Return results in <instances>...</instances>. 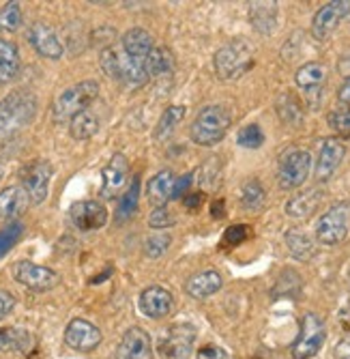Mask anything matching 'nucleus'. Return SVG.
I'll return each mask as SVG.
<instances>
[{
    "label": "nucleus",
    "instance_id": "f257e3e1",
    "mask_svg": "<svg viewBox=\"0 0 350 359\" xmlns=\"http://www.w3.org/2000/svg\"><path fill=\"white\" fill-rule=\"evenodd\" d=\"M37 116V97L30 90H11L0 100V132L13 134Z\"/></svg>",
    "mask_w": 350,
    "mask_h": 359
},
{
    "label": "nucleus",
    "instance_id": "f03ea898",
    "mask_svg": "<svg viewBox=\"0 0 350 359\" xmlns=\"http://www.w3.org/2000/svg\"><path fill=\"white\" fill-rule=\"evenodd\" d=\"M102 69L108 78L127 86H142L148 80L146 60H136L127 56L122 50H116L114 46L102 50Z\"/></svg>",
    "mask_w": 350,
    "mask_h": 359
},
{
    "label": "nucleus",
    "instance_id": "7ed1b4c3",
    "mask_svg": "<svg viewBox=\"0 0 350 359\" xmlns=\"http://www.w3.org/2000/svg\"><path fill=\"white\" fill-rule=\"evenodd\" d=\"M97 95H99V84L94 80H84L69 86L56 97V102L52 106V118L56 123H67V121L71 123L74 116L88 110V106L97 100Z\"/></svg>",
    "mask_w": 350,
    "mask_h": 359
},
{
    "label": "nucleus",
    "instance_id": "20e7f679",
    "mask_svg": "<svg viewBox=\"0 0 350 359\" xmlns=\"http://www.w3.org/2000/svg\"><path fill=\"white\" fill-rule=\"evenodd\" d=\"M230 112L224 106H206L198 112V116L192 123V140L200 147H213L226 138L230 129Z\"/></svg>",
    "mask_w": 350,
    "mask_h": 359
},
{
    "label": "nucleus",
    "instance_id": "39448f33",
    "mask_svg": "<svg viewBox=\"0 0 350 359\" xmlns=\"http://www.w3.org/2000/svg\"><path fill=\"white\" fill-rule=\"evenodd\" d=\"M213 67L219 80H237L253 67V50L245 39H232L217 50Z\"/></svg>",
    "mask_w": 350,
    "mask_h": 359
},
{
    "label": "nucleus",
    "instance_id": "423d86ee",
    "mask_svg": "<svg viewBox=\"0 0 350 359\" xmlns=\"http://www.w3.org/2000/svg\"><path fill=\"white\" fill-rule=\"evenodd\" d=\"M325 340H327L325 320L314 312H307L301 320V332H299V338L295 340L290 353L295 359H312L323 348Z\"/></svg>",
    "mask_w": 350,
    "mask_h": 359
},
{
    "label": "nucleus",
    "instance_id": "0eeeda50",
    "mask_svg": "<svg viewBox=\"0 0 350 359\" xmlns=\"http://www.w3.org/2000/svg\"><path fill=\"white\" fill-rule=\"evenodd\" d=\"M196 342V327L189 323H176L159 338V357L162 359H189Z\"/></svg>",
    "mask_w": 350,
    "mask_h": 359
},
{
    "label": "nucleus",
    "instance_id": "6e6552de",
    "mask_svg": "<svg viewBox=\"0 0 350 359\" xmlns=\"http://www.w3.org/2000/svg\"><path fill=\"white\" fill-rule=\"evenodd\" d=\"M312 170V155L305 149H290L279 159L277 179L281 189H295L305 183Z\"/></svg>",
    "mask_w": 350,
    "mask_h": 359
},
{
    "label": "nucleus",
    "instance_id": "1a4fd4ad",
    "mask_svg": "<svg viewBox=\"0 0 350 359\" xmlns=\"http://www.w3.org/2000/svg\"><path fill=\"white\" fill-rule=\"evenodd\" d=\"M52 172H54V168L48 159H33L20 170L22 187L26 189L28 198L33 205H41L48 198Z\"/></svg>",
    "mask_w": 350,
    "mask_h": 359
},
{
    "label": "nucleus",
    "instance_id": "9d476101",
    "mask_svg": "<svg viewBox=\"0 0 350 359\" xmlns=\"http://www.w3.org/2000/svg\"><path fill=\"white\" fill-rule=\"evenodd\" d=\"M13 278L15 282H20L22 286L30 288V290H52L60 284V276L43 265H35L30 260H20V263L13 265Z\"/></svg>",
    "mask_w": 350,
    "mask_h": 359
},
{
    "label": "nucleus",
    "instance_id": "9b49d317",
    "mask_svg": "<svg viewBox=\"0 0 350 359\" xmlns=\"http://www.w3.org/2000/svg\"><path fill=\"white\" fill-rule=\"evenodd\" d=\"M69 219L80 233L99 231L108 222V209L99 201H80L69 209Z\"/></svg>",
    "mask_w": 350,
    "mask_h": 359
},
{
    "label": "nucleus",
    "instance_id": "f8f14e48",
    "mask_svg": "<svg viewBox=\"0 0 350 359\" xmlns=\"http://www.w3.org/2000/svg\"><path fill=\"white\" fill-rule=\"evenodd\" d=\"M348 235V213L344 207L329 209L316 224V239L323 245H337Z\"/></svg>",
    "mask_w": 350,
    "mask_h": 359
},
{
    "label": "nucleus",
    "instance_id": "ddd939ff",
    "mask_svg": "<svg viewBox=\"0 0 350 359\" xmlns=\"http://www.w3.org/2000/svg\"><path fill=\"white\" fill-rule=\"evenodd\" d=\"M348 0H335V3H327L316 11L312 20V35L318 41H325L331 37V32L340 26V22L348 15Z\"/></svg>",
    "mask_w": 350,
    "mask_h": 359
},
{
    "label": "nucleus",
    "instance_id": "4468645a",
    "mask_svg": "<svg viewBox=\"0 0 350 359\" xmlns=\"http://www.w3.org/2000/svg\"><path fill=\"white\" fill-rule=\"evenodd\" d=\"M28 43L35 48L37 54H41L43 58H50V60H58L62 56V52H65V48H62V41L60 37L56 35V30L43 22H35L30 24L28 32Z\"/></svg>",
    "mask_w": 350,
    "mask_h": 359
},
{
    "label": "nucleus",
    "instance_id": "2eb2a0df",
    "mask_svg": "<svg viewBox=\"0 0 350 359\" xmlns=\"http://www.w3.org/2000/svg\"><path fill=\"white\" fill-rule=\"evenodd\" d=\"M65 342L74 351L90 353L102 344V332L84 318H74L65 330Z\"/></svg>",
    "mask_w": 350,
    "mask_h": 359
},
{
    "label": "nucleus",
    "instance_id": "dca6fc26",
    "mask_svg": "<svg viewBox=\"0 0 350 359\" xmlns=\"http://www.w3.org/2000/svg\"><path fill=\"white\" fill-rule=\"evenodd\" d=\"M116 359H153L150 336L142 327H130L116 346Z\"/></svg>",
    "mask_w": 350,
    "mask_h": 359
},
{
    "label": "nucleus",
    "instance_id": "f3484780",
    "mask_svg": "<svg viewBox=\"0 0 350 359\" xmlns=\"http://www.w3.org/2000/svg\"><path fill=\"white\" fill-rule=\"evenodd\" d=\"M174 299L172 292L164 286H148L140 295V310L148 318H164L172 312Z\"/></svg>",
    "mask_w": 350,
    "mask_h": 359
},
{
    "label": "nucleus",
    "instance_id": "a211bd4d",
    "mask_svg": "<svg viewBox=\"0 0 350 359\" xmlns=\"http://www.w3.org/2000/svg\"><path fill=\"white\" fill-rule=\"evenodd\" d=\"M346 155V147L337 138H327L321 144V153H318L316 161V179L318 181H327L333 177V172L340 168L342 159Z\"/></svg>",
    "mask_w": 350,
    "mask_h": 359
},
{
    "label": "nucleus",
    "instance_id": "6ab92c4d",
    "mask_svg": "<svg viewBox=\"0 0 350 359\" xmlns=\"http://www.w3.org/2000/svg\"><path fill=\"white\" fill-rule=\"evenodd\" d=\"M127 175H130V164H127V157L122 153L112 155L110 164L104 168V185H102V196L104 198H114L120 191V187L127 183Z\"/></svg>",
    "mask_w": 350,
    "mask_h": 359
},
{
    "label": "nucleus",
    "instance_id": "aec40b11",
    "mask_svg": "<svg viewBox=\"0 0 350 359\" xmlns=\"http://www.w3.org/2000/svg\"><path fill=\"white\" fill-rule=\"evenodd\" d=\"M221 284H224L221 276L217 271H213V269H206V271L194 273L192 278L187 280L185 292L189 297H194V299H206V297L215 295V292L221 288Z\"/></svg>",
    "mask_w": 350,
    "mask_h": 359
},
{
    "label": "nucleus",
    "instance_id": "412c9836",
    "mask_svg": "<svg viewBox=\"0 0 350 359\" xmlns=\"http://www.w3.org/2000/svg\"><path fill=\"white\" fill-rule=\"evenodd\" d=\"M33 205L22 185H11L0 191V219H13Z\"/></svg>",
    "mask_w": 350,
    "mask_h": 359
},
{
    "label": "nucleus",
    "instance_id": "4be33fe9",
    "mask_svg": "<svg viewBox=\"0 0 350 359\" xmlns=\"http://www.w3.org/2000/svg\"><path fill=\"white\" fill-rule=\"evenodd\" d=\"M120 50L127 54V56H132L136 60H146L148 54L155 50L153 46V37L148 35V32L144 28H132V30H127L122 39H120Z\"/></svg>",
    "mask_w": 350,
    "mask_h": 359
},
{
    "label": "nucleus",
    "instance_id": "5701e85b",
    "mask_svg": "<svg viewBox=\"0 0 350 359\" xmlns=\"http://www.w3.org/2000/svg\"><path fill=\"white\" fill-rule=\"evenodd\" d=\"M174 185H176V177L172 170H162L157 172L146 187L148 201L155 203L157 207H166L168 201H174Z\"/></svg>",
    "mask_w": 350,
    "mask_h": 359
},
{
    "label": "nucleus",
    "instance_id": "b1692460",
    "mask_svg": "<svg viewBox=\"0 0 350 359\" xmlns=\"http://www.w3.org/2000/svg\"><path fill=\"white\" fill-rule=\"evenodd\" d=\"M295 82L307 95H318L327 82V67L323 62H305L303 67L297 69Z\"/></svg>",
    "mask_w": 350,
    "mask_h": 359
},
{
    "label": "nucleus",
    "instance_id": "393cba45",
    "mask_svg": "<svg viewBox=\"0 0 350 359\" xmlns=\"http://www.w3.org/2000/svg\"><path fill=\"white\" fill-rule=\"evenodd\" d=\"M323 203V191L321 189H307L299 196H293V198L286 203V215L288 217H309L312 213H316V209Z\"/></svg>",
    "mask_w": 350,
    "mask_h": 359
},
{
    "label": "nucleus",
    "instance_id": "a878e982",
    "mask_svg": "<svg viewBox=\"0 0 350 359\" xmlns=\"http://www.w3.org/2000/svg\"><path fill=\"white\" fill-rule=\"evenodd\" d=\"M249 22L258 32L269 35L277 24V5L275 3H253L249 7Z\"/></svg>",
    "mask_w": 350,
    "mask_h": 359
},
{
    "label": "nucleus",
    "instance_id": "bb28decb",
    "mask_svg": "<svg viewBox=\"0 0 350 359\" xmlns=\"http://www.w3.org/2000/svg\"><path fill=\"white\" fill-rule=\"evenodd\" d=\"M18 74H20V52H18V48L7 39H0V82H9Z\"/></svg>",
    "mask_w": 350,
    "mask_h": 359
},
{
    "label": "nucleus",
    "instance_id": "cd10ccee",
    "mask_svg": "<svg viewBox=\"0 0 350 359\" xmlns=\"http://www.w3.org/2000/svg\"><path fill=\"white\" fill-rule=\"evenodd\" d=\"M174 69V56L168 48H155L146 58L148 78H164L170 76Z\"/></svg>",
    "mask_w": 350,
    "mask_h": 359
},
{
    "label": "nucleus",
    "instance_id": "c85d7f7f",
    "mask_svg": "<svg viewBox=\"0 0 350 359\" xmlns=\"http://www.w3.org/2000/svg\"><path fill=\"white\" fill-rule=\"evenodd\" d=\"M185 114H187L185 106H170L155 127V140H168L176 132V127L183 123Z\"/></svg>",
    "mask_w": 350,
    "mask_h": 359
},
{
    "label": "nucleus",
    "instance_id": "c756f323",
    "mask_svg": "<svg viewBox=\"0 0 350 359\" xmlns=\"http://www.w3.org/2000/svg\"><path fill=\"white\" fill-rule=\"evenodd\" d=\"M97 132H99V118L94 116L90 110L80 112V114L74 116L71 123H69V134H71V138H76V140H90Z\"/></svg>",
    "mask_w": 350,
    "mask_h": 359
},
{
    "label": "nucleus",
    "instance_id": "7c9ffc66",
    "mask_svg": "<svg viewBox=\"0 0 350 359\" xmlns=\"http://www.w3.org/2000/svg\"><path fill=\"white\" fill-rule=\"evenodd\" d=\"M286 245H288V252L297 258V260H309L314 254H316V248H314V241L301 233V231H288L286 233Z\"/></svg>",
    "mask_w": 350,
    "mask_h": 359
},
{
    "label": "nucleus",
    "instance_id": "2f4dec72",
    "mask_svg": "<svg viewBox=\"0 0 350 359\" xmlns=\"http://www.w3.org/2000/svg\"><path fill=\"white\" fill-rule=\"evenodd\" d=\"M33 346V338H30L28 332L18 330V327H7L0 330V351H28Z\"/></svg>",
    "mask_w": 350,
    "mask_h": 359
},
{
    "label": "nucleus",
    "instance_id": "473e14b6",
    "mask_svg": "<svg viewBox=\"0 0 350 359\" xmlns=\"http://www.w3.org/2000/svg\"><path fill=\"white\" fill-rule=\"evenodd\" d=\"M241 205L247 211H258L265 205V187L260 185V181L249 179L243 189H241Z\"/></svg>",
    "mask_w": 350,
    "mask_h": 359
},
{
    "label": "nucleus",
    "instance_id": "72a5a7b5",
    "mask_svg": "<svg viewBox=\"0 0 350 359\" xmlns=\"http://www.w3.org/2000/svg\"><path fill=\"white\" fill-rule=\"evenodd\" d=\"M138 203H140V179L136 177L132 181L130 189L122 194V198L118 203V211H116L118 213V219L122 222L127 217H132L136 213V209H138Z\"/></svg>",
    "mask_w": 350,
    "mask_h": 359
},
{
    "label": "nucleus",
    "instance_id": "f704fd0d",
    "mask_svg": "<svg viewBox=\"0 0 350 359\" xmlns=\"http://www.w3.org/2000/svg\"><path fill=\"white\" fill-rule=\"evenodd\" d=\"M24 24L20 3H7L0 9V32H15Z\"/></svg>",
    "mask_w": 350,
    "mask_h": 359
},
{
    "label": "nucleus",
    "instance_id": "c9c22d12",
    "mask_svg": "<svg viewBox=\"0 0 350 359\" xmlns=\"http://www.w3.org/2000/svg\"><path fill=\"white\" fill-rule=\"evenodd\" d=\"M237 142L243 149H260L265 144V134L260 125H245L237 136Z\"/></svg>",
    "mask_w": 350,
    "mask_h": 359
},
{
    "label": "nucleus",
    "instance_id": "e433bc0d",
    "mask_svg": "<svg viewBox=\"0 0 350 359\" xmlns=\"http://www.w3.org/2000/svg\"><path fill=\"white\" fill-rule=\"evenodd\" d=\"M22 233H24V224L22 222H11L7 228L0 231V258H3L22 239Z\"/></svg>",
    "mask_w": 350,
    "mask_h": 359
},
{
    "label": "nucleus",
    "instance_id": "4c0bfd02",
    "mask_svg": "<svg viewBox=\"0 0 350 359\" xmlns=\"http://www.w3.org/2000/svg\"><path fill=\"white\" fill-rule=\"evenodd\" d=\"M170 243H172V237H170L168 233L153 235V237H148L146 243H144V254H146L148 258H159L162 254H166V250L170 248Z\"/></svg>",
    "mask_w": 350,
    "mask_h": 359
},
{
    "label": "nucleus",
    "instance_id": "58836bf2",
    "mask_svg": "<svg viewBox=\"0 0 350 359\" xmlns=\"http://www.w3.org/2000/svg\"><path fill=\"white\" fill-rule=\"evenodd\" d=\"M327 121L337 134L350 136V110L348 108H337V110L329 112Z\"/></svg>",
    "mask_w": 350,
    "mask_h": 359
},
{
    "label": "nucleus",
    "instance_id": "ea45409f",
    "mask_svg": "<svg viewBox=\"0 0 350 359\" xmlns=\"http://www.w3.org/2000/svg\"><path fill=\"white\" fill-rule=\"evenodd\" d=\"M174 215L168 207H157L150 215H148V226L150 228H157V231H164V228H170L174 226Z\"/></svg>",
    "mask_w": 350,
    "mask_h": 359
},
{
    "label": "nucleus",
    "instance_id": "a19ab883",
    "mask_svg": "<svg viewBox=\"0 0 350 359\" xmlns=\"http://www.w3.org/2000/svg\"><path fill=\"white\" fill-rule=\"evenodd\" d=\"M249 226H245V224H234V226H230L228 231H226V235H224V243L226 245H241L243 241H247V237H249Z\"/></svg>",
    "mask_w": 350,
    "mask_h": 359
},
{
    "label": "nucleus",
    "instance_id": "79ce46f5",
    "mask_svg": "<svg viewBox=\"0 0 350 359\" xmlns=\"http://www.w3.org/2000/svg\"><path fill=\"white\" fill-rule=\"evenodd\" d=\"M198 359H230L228 353L219 346H213V344H206L198 351Z\"/></svg>",
    "mask_w": 350,
    "mask_h": 359
},
{
    "label": "nucleus",
    "instance_id": "37998d69",
    "mask_svg": "<svg viewBox=\"0 0 350 359\" xmlns=\"http://www.w3.org/2000/svg\"><path fill=\"white\" fill-rule=\"evenodd\" d=\"M15 308V297L9 290H0V320H3Z\"/></svg>",
    "mask_w": 350,
    "mask_h": 359
},
{
    "label": "nucleus",
    "instance_id": "c03bdc74",
    "mask_svg": "<svg viewBox=\"0 0 350 359\" xmlns=\"http://www.w3.org/2000/svg\"><path fill=\"white\" fill-rule=\"evenodd\" d=\"M194 183V172H187L185 177L176 179V185H174V198H181V196H187V189L189 185Z\"/></svg>",
    "mask_w": 350,
    "mask_h": 359
},
{
    "label": "nucleus",
    "instance_id": "a18cd8bd",
    "mask_svg": "<svg viewBox=\"0 0 350 359\" xmlns=\"http://www.w3.org/2000/svg\"><path fill=\"white\" fill-rule=\"evenodd\" d=\"M202 201H204V194H202V191H196V194H187L185 198H183V205H185L189 211H196V209H200Z\"/></svg>",
    "mask_w": 350,
    "mask_h": 359
},
{
    "label": "nucleus",
    "instance_id": "49530a36",
    "mask_svg": "<svg viewBox=\"0 0 350 359\" xmlns=\"http://www.w3.org/2000/svg\"><path fill=\"white\" fill-rule=\"evenodd\" d=\"M337 102H340L344 108L350 110V76L344 80V84H342L340 90H337Z\"/></svg>",
    "mask_w": 350,
    "mask_h": 359
},
{
    "label": "nucleus",
    "instance_id": "de8ad7c7",
    "mask_svg": "<svg viewBox=\"0 0 350 359\" xmlns=\"http://www.w3.org/2000/svg\"><path fill=\"white\" fill-rule=\"evenodd\" d=\"M335 355H337V359H350V338L348 340H342L335 346Z\"/></svg>",
    "mask_w": 350,
    "mask_h": 359
},
{
    "label": "nucleus",
    "instance_id": "09e8293b",
    "mask_svg": "<svg viewBox=\"0 0 350 359\" xmlns=\"http://www.w3.org/2000/svg\"><path fill=\"white\" fill-rule=\"evenodd\" d=\"M211 215L215 217V219H221L226 213H224V201H217V203H213V207H211Z\"/></svg>",
    "mask_w": 350,
    "mask_h": 359
},
{
    "label": "nucleus",
    "instance_id": "8fccbe9b",
    "mask_svg": "<svg viewBox=\"0 0 350 359\" xmlns=\"http://www.w3.org/2000/svg\"><path fill=\"white\" fill-rule=\"evenodd\" d=\"M0 175H3V161H0Z\"/></svg>",
    "mask_w": 350,
    "mask_h": 359
},
{
    "label": "nucleus",
    "instance_id": "3c124183",
    "mask_svg": "<svg viewBox=\"0 0 350 359\" xmlns=\"http://www.w3.org/2000/svg\"><path fill=\"white\" fill-rule=\"evenodd\" d=\"M346 18H348V20H350V5H348V15H346Z\"/></svg>",
    "mask_w": 350,
    "mask_h": 359
},
{
    "label": "nucleus",
    "instance_id": "603ef678",
    "mask_svg": "<svg viewBox=\"0 0 350 359\" xmlns=\"http://www.w3.org/2000/svg\"><path fill=\"white\" fill-rule=\"evenodd\" d=\"M0 84H3V82H0Z\"/></svg>",
    "mask_w": 350,
    "mask_h": 359
}]
</instances>
